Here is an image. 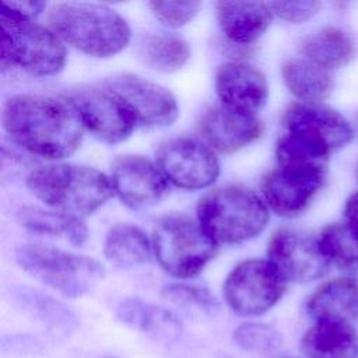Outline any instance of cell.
<instances>
[{
	"mask_svg": "<svg viewBox=\"0 0 358 358\" xmlns=\"http://www.w3.org/2000/svg\"><path fill=\"white\" fill-rule=\"evenodd\" d=\"M1 122L15 144L49 161L74 154L84 136L71 103L43 94L13 95L3 106Z\"/></svg>",
	"mask_w": 358,
	"mask_h": 358,
	"instance_id": "1",
	"label": "cell"
},
{
	"mask_svg": "<svg viewBox=\"0 0 358 358\" xmlns=\"http://www.w3.org/2000/svg\"><path fill=\"white\" fill-rule=\"evenodd\" d=\"M48 22L63 42L91 57H112L120 53L131 39L126 18L103 4L56 3L48 13Z\"/></svg>",
	"mask_w": 358,
	"mask_h": 358,
	"instance_id": "2",
	"label": "cell"
},
{
	"mask_svg": "<svg viewBox=\"0 0 358 358\" xmlns=\"http://www.w3.org/2000/svg\"><path fill=\"white\" fill-rule=\"evenodd\" d=\"M25 185L50 210L80 218L95 213L115 193L110 178L76 164L39 166L28 173Z\"/></svg>",
	"mask_w": 358,
	"mask_h": 358,
	"instance_id": "3",
	"label": "cell"
},
{
	"mask_svg": "<svg viewBox=\"0 0 358 358\" xmlns=\"http://www.w3.org/2000/svg\"><path fill=\"white\" fill-rule=\"evenodd\" d=\"M268 220L263 197L239 185L210 190L197 204V221L217 245L250 241L266 229Z\"/></svg>",
	"mask_w": 358,
	"mask_h": 358,
	"instance_id": "4",
	"label": "cell"
},
{
	"mask_svg": "<svg viewBox=\"0 0 358 358\" xmlns=\"http://www.w3.org/2000/svg\"><path fill=\"white\" fill-rule=\"evenodd\" d=\"M64 42L35 20L0 10V62L3 69L18 67L32 76H55L66 64Z\"/></svg>",
	"mask_w": 358,
	"mask_h": 358,
	"instance_id": "5",
	"label": "cell"
},
{
	"mask_svg": "<svg viewBox=\"0 0 358 358\" xmlns=\"http://www.w3.org/2000/svg\"><path fill=\"white\" fill-rule=\"evenodd\" d=\"M15 260L31 277L67 298L88 294L105 275L98 260L43 243L20 245Z\"/></svg>",
	"mask_w": 358,
	"mask_h": 358,
	"instance_id": "6",
	"label": "cell"
},
{
	"mask_svg": "<svg viewBox=\"0 0 358 358\" xmlns=\"http://www.w3.org/2000/svg\"><path fill=\"white\" fill-rule=\"evenodd\" d=\"M151 242L159 266L175 278L196 277L218 252V245L199 221L180 213L161 217L152 229Z\"/></svg>",
	"mask_w": 358,
	"mask_h": 358,
	"instance_id": "7",
	"label": "cell"
},
{
	"mask_svg": "<svg viewBox=\"0 0 358 358\" xmlns=\"http://www.w3.org/2000/svg\"><path fill=\"white\" fill-rule=\"evenodd\" d=\"M288 282L267 259H249L236 264L225 278L224 299L239 316H260L274 308Z\"/></svg>",
	"mask_w": 358,
	"mask_h": 358,
	"instance_id": "8",
	"label": "cell"
},
{
	"mask_svg": "<svg viewBox=\"0 0 358 358\" xmlns=\"http://www.w3.org/2000/svg\"><path fill=\"white\" fill-rule=\"evenodd\" d=\"M267 260L289 284H310L326 277L331 268L317 234L298 227H281L267 243Z\"/></svg>",
	"mask_w": 358,
	"mask_h": 358,
	"instance_id": "9",
	"label": "cell"
},
{
	"mask_svg": "<svg viewBox=\"0 0 358 358\" xmlns=\"http://www.w3.org/2000/svg\"><path fill=\"white\" fill-rule=\"evenodd\" d=\"M155 164L173 186L183 190L210 187L220 176L215 151L193 137H173L164 141L155 152Z\"/></svg>",
	"mask_w": 358,
	"mask_h": 358,
	"instance_id": "10",
	"label": "cell"
},
{
	"mask_svg": "<svg viewBox=\"0 0 358 358\" xmlns=\"http://www.w3.org/2000/svg\"><path fill=\"white\" fill-rule=\"evenodd\" d=\"M329 168L278 166L262 180V196L270 211L282 218L305 214L327 185Z\"/></svg>",
	"mask_w": 358,
	"mask_h": 358,
	"instance_id": "11",
	"label": "cell"
},
{
	"mask_svg": "<svg viewBox=\"0 0 358 358\" xmlns=\"http://www.w3.org/2000/svg\"><path fill=\"white\" fill-rule=\"evenodd\" d=\"M67 101L84 130L108 144L124 141L138 126L129 106L105 85L77 88L70 92Z\"/></svg>",
	"mask_w": 358,
	"mask_h": 358,
	"instance_id": "12",
	"label": "cell"
},
{
	"mask_svg": "<svg viewBox=\"0 0 358 358\" xmlns=\"http://www.w3.org/2000/svg\"><path fill=\"white\" fill-rule=\"evenodd\" d=\"M103 85L129 106L138 126L165 127L179 115L178 101L169 90L137 74H113Z\"/></svg>",
	"mask_w": 358,
	"mask_h": 358,
	"instance_id": "13",
	"label": "cell"
},
{
	"mask_svg": "<svg viewBox=\"0 0 358 358\" xmlns=\"http://www.w3.org/2000/svg\"><path fill=\"white\" fill-rule=\"evenodd\" d=\"M288 133L302 134L324 144L333 154L357 140L352 119L327 103H289L281 116Z\"/></svg>",
	"mask_w": 358,
	"mask_h": 358,
	"instance_id": "14",
	"label": "cell"
},
{
	"mask_svg": "<svg viewBox=\"0 0 358 358\" xmlns=\"http://www.w3.org/2000/svg\"><path fill=\"white\" fill-rule=\"evenodd\" d=\"M115 194L133 210H145L158 204L168 190V180L152 161L126 154L116 158L110 168Z\"/></svg>",
	"mask_w": 358,
	"mask_h": 358,
	"instance_id": "15",
	"label": "cell"
},
{
	"mask_svg": "<svg viewBox=\"0 0 358 358\" xmlns=\"http://www.w3.org/2000/svg\"><path fill=\"white\" fill-rule=\"evenodd\" d=\"M263 123L255 113L217 105L208 108L199 120L204 143L214 151L231 154L256 141L263 133Z\"/></svg>",
	"mask_w": 358,
	"mask_h": 358,
	"instance_id": "16",
	"label": "cell"
},
{
	"mask_svg": "<svg viewBox=\"0 0 358 358\" xmlns=\"http://www.w3.org/2000/svg\"><path fill=\"white\" fill-rule=\"evenodd\" d=\"M215 91L222 105L255 113L268 98V83L264 73L246 62H227L215 73Z\"/></svg>",
	"mask_w": 358,
	"mask_h": 358,
	"instance_id": "17",
	"label": "cell"
},
{
	"mask_svg": "<svg viewBox=\"0 0 358 358\" xmlns=\"http://www.w3.org/2000/svg\"><path fill=\"white\" fill-rule=\"evenodd\" d=\"M299 57L336 73L348 67L358 57V42L344 27L327 24L298 41Z\"/></svg>",
	"mask_w": 358,
	"mask_h": 358,
	"instance_id": "18",
	"label": "cell"
},
{
	"mask_svg": "<svg viewBox=\"0 0 358 358\" xmlns=\"http://www.w3.org/2000/svg\"><path fill=\"white\" fill-rule=\"evenodd\" d=\"M116 319L162 345L175 344L183 331L180 317L168 308L140 298L122 299L115 310Z\"/></svg>",
	"mask_w": 358,
	"mask_h": 358,
	"instance_id": "19",
	"label": "cell"
},
{
	"mask_svg": "<svg viewBox=\"0 0 358 358\" xmlns=\"http://www.w3.org/2000/svg\"><path fill=\"white\" fill-rule=\"evenodd\" d=\"M313 320H358V275L340 274L320 282L306 301Z\"/></svg>",
	"mask_w": 358,
	"mask_h": 358,
	"instance_id": "20",
	"label": "cell"
},
{
	"mask_svg": "<svg viewBox=\"0 0 358 358\" xmlns=\"http://www.w3.org/2000/svg\"><path fill=\"white\" fill-rule=\"evenodd\" d=\"M215 10L222 34L238 45L256 42L274 18L268 3L218 1Z\"/></svg>",
	"mask_w": 358,
	"mask_h": 358,
	"instance_id": "21",
	"label": "cell"
},
{
	"mask_svg": "<svg viewBox=\"0 0 358 358\" xmlns=\"http://www.w3.org/2000/svg\"><path fill=\"white\" fill-rule=\"evenodd\" d=\"M308 358H358V330L352 323L315 320L301 338Z\"/></svg>",
	"mask_w": 358,
	"mask_h": 358,
	"instance_id": "22",
	"label": "cell"
},
{
	"mask_svg": "<svg viewBox=\"0 0 358 358\" xmlns=\"http://www.w3.org/2000/svg\"><path fill=\"white\" fill-rule=\"evenodd\" d=\"M13 301L50 334L69 337L78 327V319L64 303L39 289L17 287L11 291Z\"/></svg>",
	"mask_w": 358,
	"mask_h": 358,
	"instance_id": "23",
	"label": "cell"
},
{
	"mask_svg": "<svg viewBox=\"0 0 358 358\" xmlns=\"http://www.w3.org/2000/svg\"><path fill=\"white\" fill-rule=\"evenodd\" d=\"M281 77L298 102L326 103L336 88L334 73L302 57L285 60L281 66Z\"/></svg>",
	"mask_w": 358,
	"mask_h": 358,
	"instance_id": "24",
	"label": "cell"
},
{
	"mask_svg": "<svg viewBox=\"0 0 358 358\" xmlns=\"http://www.w3.org/2000/svg\"><path fill=\"white\" fill-rule=\"evenodd\" d=\"M103 255L110 263L120 267L140 266L154 256L152 242L136 225L126 222L115 224L105 236Z\"/></svg>",
	"mask_w": 358,
	"mask_h": 358,
	"instance_id": "25",
	"label": "cell"
},
{
	"mask_svg": "<svg viewBox=\"0 0 358 358\" xmlns=\"http://www.w3.org/2000/svg\"><path fill=\"white\" fill-rule=\"evenodd\" d=\"M138 59L151 70L175 73L190 59V46L178 34H147L137 43Z\"/></svg>",
	"mask_w": 358,
	"mask_h": 358,
	"instance_id": "26",
	"label": "cell"
},
{
	"mask_svg": "<svg viewBox=\"0 0 358 358\" xmlns=\"http://www.w3.org/2000/svg\"><path fill=\"white\" fill-rule=\"evenodd\" d=\"M317 238L331 267L341 274L358 275V227L340 218L323 225Z\"/></svg>",
	"mask_w": 358,
	"mask_h": 358,
	"instance_id": "27",
	"label": "cell"
},
{
	"mask_svg": "<svg viewBox=\"0 0 358 358\" xmlns=\"http://www.w3.org/2000/svg\"><path fill=\"white\" fill-rule=\"evenodd\" d=\"M18 222L28 231L48 236H63L74 246H81L88 239V229L80 217L27 206L18 213Z\"/></svg>",
	"mask_w": 358,
	"mask_h": 358,
	"instance_id": "28",
	"label": "cell"
},
{
	"mask_svg": "<svg viewBox=\"0 0 358 358\" xmlns=\"http://www.w3.org/2000/svg\"><path fill=\"white\" fill-rule=\"evenodd\" d=\"M333 152L322 143L296 133L285 131L275 144L278 166L329 168Z\"/></svg>",
	"mask_w": 358,
	"mask_h": 358,
	"instance_id": "29",
	"label": "cell"
},
{
	"mask_svg": "<svg viewBox=\"0 0 358 358\" xmlns=\"http://www.w3.org/2000/svg\"><path fill=\"white\" fill-rule=\"evenodd\" d=\"M161 296L171 305L192 315L214 316L220 309L215 296L208 289L197 285L183 282L168 284L161 289Z\"/></svg>",
	"mask_w": 358,
	"mask_h": 358,
	"instance_id": "30",
	"label": "cell"
},
{
	"mask_svg": "<svg viewBox=\"0 0 358 358\" xmlns=\"http://www.w3.org/2000/svg\"><path fill=\"white\" fill-rule=\"evenodd\" d=\"M234 341L245 351L256 354H271L281 347L280 333L260 322H245L234 331Z\"/></svg>",
	"mask_w": 358,
	"mask_h": 358,
	"instance_id": "31",
	"label": "cell"
},
{
	"mask_svg": "<svg viewBox=\"0 0 358 358\" xmlns=\"http://www.w3.org/2000/svg\"><path fill=\"white\" fill-rule=\"evenodd\" d=\"M152 15L166 28H180L189 24L200 11V1H151Z\"/></svg>",
	"mask_w": 358,
	"mask_h": 358,
	"instance_id": "32",
	"label": "cell"
},
{
	"mask_svg": "<svg viewBox=\"0 0 358 358\" xmlns=\"http://www.w3.org/2000/svg\"><path fill=\"white\" fill-rule=\"evenodd\" d=\"M268 7L274 17H278L288 24L299 25L316 17L322 10V3L313 0L271 1L268 3Z\"/></svg>",
	"mask_w": 358,
	"mask_h": 358,
	"instance_id": "33",
	"label": "cell"
},
{
	"mask_svg": "<svg viewBox=\"0 0 358 358\" xmlns=\"http://www.w3.org/2000/svg\"><path fill=\"white\" fill-rule=\"evenodd\" d=\"M46 8L43 1H0V10L20 18L35 20Z\"/></svg>",
	"mask_w": 358,
	"mask_h": 358,
	"instance_id": "34",
	"label": "cell"
},
{
	"mask_svg": "<svg viewBox=\"0 0 358 358\" xmlns=\"http://www.w3.org/2000/svg\"><path fill=\"white\" fill-rule=\"evenodd\" d=\"M341 218L355 227H358V189L351 192L344 203H343V208H341Z\"/></svg>",
	"mask_w": 358,
	"mask_h": 358,
	"instance_id": "35",
	"label": "cell"
},
{
	"mask_svg": "<svg viewBox=\"0 0 358 358\" xmlns=\"http://www.w3.org/2000/svg\"><path fill=\"white\" fill-rule=\"evenodd\" d=\"M352 124H354V129H355V134H357V138H358V110L354 113L352 116Z\"/></svg>",
	"mask_w": 358,
	"mask_h": 358,
	"instance_id": "36",
	"label": "cell"
},
{
	"mask_svg": "<svg viewBox=\"0 0 358 358\" xmlns=\"http://www.w3.org/2000/svg\"><path fill=\"white\" fill-rule=\"evenodd\" d=\"M354 178H355V180H357V183H358V161H357L355 165H354Z\"/></svg>",
	"mask_w": 358,
	"mask_h": 358,
	"instance_id": "37",
	"label": "cell"
},
{
	"mask_svg": "<svg viewBox=\"0 0 358 358\" xmlns=\"http://www.w3.org/2000/svg\"><path fill=\"white\" fill-rule=\"evenodd\" d=\"M108 358H115V357H108Z\"/></svg>",
	"mask_w": 358,
	"mask_h": 358,
	"instance_id": "38",
	"label": "cell"
}]
</instances>
